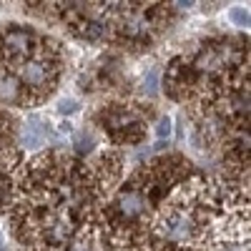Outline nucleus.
<instances>
[{
	"instance_id": "1",
	"label": "nucleus",
	"mask_w": 251,
	"mask_h": 251,
	"mask_svg": "<svg viewBox=\"0 0 251 251\" xmlns=\"http://www.w3.org/2000/svg\"><path fill=\"white\" fill-rule=\"evenodd\" d=\"M20 75V83H23L25 88L30 91H40V88H46V93L53 88L50 83H53V66L48 60H40V58H33L28 63H23L18 71Z\"/></svg>"
},
{
	"instance_id": "2",
	"label": "nucleus",
	"mask_w": 251,
	"mask_h": 251,
	"mask_svg": "<svg viewBox=\"0 0 251 251\" xmlns=\"http://www.w3.org/2000/svg\"><path fill=\"white\" fill-rule=\"evenodd\" d=\"M33 43L35 40H33V35L28 30H8L3 35V50L15 60L28 58L33 53Z\"/></svg>"
},
{
	"instance_id": "3",
	"label": "nucleus",
	"mask_w": 251,
	"mask_h": 251,
	"mask_svg": "<svg viewBox=\"0 0 251 251\" xmlns=\"http://www.w3.org/2000/svg\"><path fill=\"white\" fill-rule=\"evenodd\" d=\"M146 203H149V201H146V194L141 191V188H126V191L118 194V201H116L118 214L126 216V219L141 216L146 211Z\"/></svg>"
},
{
	"instance_id": "4",
	"label": "nucleus",
	"mask_w": 251,
	"mask_h": 251,
	"mask_svg": "<svg viewBox=\"0 0 251 251\" xmlns=\"http://www.w3.org/2000/svg\"><path fill=\"white\" fill-rule=\"evenodd\" d=\"M0 100L3 103H20L23 100V86L13 75H0Z\"/></svg>"
},
{
	"instance_id": "5",
	"label": "nucleus",
	"mask_w": 251,
	"mask_h": 251,
	"mask_svg": "<svg viewBox=\"0 0 251 251\" xmlns=\"http://www.w3.org/2000/svg\"><path fill=\"white\" fill-rule=\"evenodd\" d=\"M123 33L128 38H143L146 33H149V20H146L143 15H131L123 20Z\"/></svg>"
},
{
	"instance_id": "6",
	"label": "nucleus",
	"mask_w": 251,
	"mask_h": 251,
	"mask_svg": "<svg viewBox=\"0 0 251 251\" xmlns=\"http://www.w3.org/2000/svg\"><path fill=\"white\" fill-rule=\"evenodd\" d=\"M83 28H78V35L86 38V40H100L106 38V25L103 23H96V20H86V23H80Z\"/></svg>"
},
{
	"instance_id": "7",
	"label": "nucleus",
	"mask_w": 251,
	"mask_h": 251,
	"mask_svg": "<svg viewBox=\"0 0 251 251\" xmlns=\"http://www.w3.org/2000/svg\"><path fill=\"white\" fill-rule=\"evenodd\" d=\"M143 91L149 96H158V71H151L143 78Z\"/></svg>"
},
{
	"instance_id": "8",
	"label": "nucleus",
	"mask_w": 251,
	"mask_h": 251,
	"mask_svg": "<svg viewBox=\"0 0 251 251\" xmlns=\"http://www.w3.org/2000/svg\"><path fill=\"white\" fill-rule=\"evenodd\" d=\"M171 131H174V128H171V118H169V116H163V118L156 123V136H158L161 141H163V138L169 141V138H171Z\"/></svg>"
},
{
	"instance_id": "9",
	"label": "nucleus",
	"mask_w": 251,
	"mask_h": 251,
	"mask_svg": "<svg viewBox=\"0 0 251 251\" xmlns=\"http://www.w3.org/2000/svg\"><path fill=\"white\" fill-rule=\"evenodd\" d=\"M228 18L234 20V25H249V10L246 8H231Z\"/></svg>"
},
{
	"instance_id": "10",
	"label": "nucleus",
	"mask_w": 251,
	"mask_h": 251,
	"mask_svg": "<svg viewBox=\"0 0 251 251\" xmlns=\"http://www.w3.org/2000/svg\"><path fill=\"white\" fill-rule=\"evenodd\" d=\"M78 111V100H73V98H63L60 103H58V113L60 116H71V113H75Z\"/></svg>"
},
{
	"instance_id": "11",
	"label": "nucleus",
	"mask_w": 251,
	"mask_h": 251,
	"mask_svg": "<svg viewBox=\"0 0 251 251\" xmlns=\"http://www.w3.org/2000/svg\"><path fill=\"white\" fill-rule=\"evenodd\" d=\"M58 131L66 133V136H71V133H73V123H71V121H63V123L58 126Z\"/></svg>"
},
{
	"instance_id": "12",
	"label": "nucleus",
	"mask_w": 251,
	"mask_h": 251,
	"mask_svg": "<svg viewBox=\"0 0 251 251\" xmlns=\"http://www.w3.org/2000/svg\"><path fill=\"white\" fill-rule=\"evenodd\" d=\"M0 244H3V234H0Z\"/></svg>"
}]
</instances>
